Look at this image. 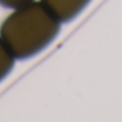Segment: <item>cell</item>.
<instances>
[{
  "label": "cell",
  "instance_id": "6da1fadb",
  "mask_svg": "<svg viewBox=\"0 0 122 122\" xmlns=\"http://www.w3.org/2000/svg\"><path fill=\"white\" fill-rule=\"evenodd\" d=\"M61 21L42 1H32L15 9L1 24L0 36L15 59L34 57L53 43Z\"/></svg>",
  "mask_w": 122,
  "mask_h": 122
},
{
  "label": "cell",
  "instance_id": "7a4b0ae2",
  "mask_svg": "<svg viewBox=\"0 0 122 122\" xmlns=\"http://www.w3.org/2000/svg\"><path fill=\"white\" fill-rule=\"evenodd\" d=\"M61 23H70L84 11L91 0H41Z\"/></svg>",
  "mask_w": 122,
  "mask_h": 122
},
{
  "label": "cell",
  "instance_id": "3957f363",
  "mask_svg": "<svg viewBox=\"0 0 122 122\" xmlns=\"http://www.w3.org/2000/svg\"><path fill=\"white\" fill-rule=\"evenodd\" d=\"M14 64L15 57L0 36V82L11 73Z\"/></svg>",
  "mask_w": 122,
  "mask_h": 122
},
{
  "label": "cell",
  "instance_id": "277c9868",
  "mask_svg": "<svg viewBox=\"0 0 122 122\" xmlns=\"http://www.w3.org/2000/svg\"><path fill=\"white\" fill-rule=\"evenodd\" d=\"M34 1V0H0V4L4 8L17 9L19 6H23L27 3Z\"/></svg>",
  "mask_w": 122,
  "mask_h": 122
}]
</instances>
